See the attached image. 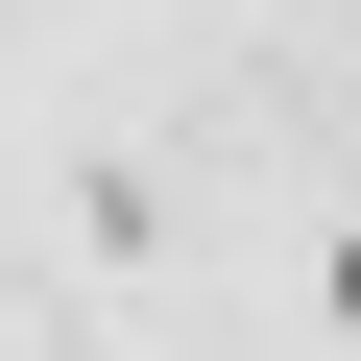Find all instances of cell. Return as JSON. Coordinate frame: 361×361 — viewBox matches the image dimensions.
<instances>
[{"label":"cell","instance_id":"cell-1","mask_svg":"<svg viewBox=\"0 0 361 361\" xmlns=\"http://www.w3.org/2000/svg\"><path fill=\"white\" fill-rule=\"evenodd\" d=\"M337 313H361V265H337Z\"/></svg>","mask_w":361,"mask_h":361}]
</instances>
